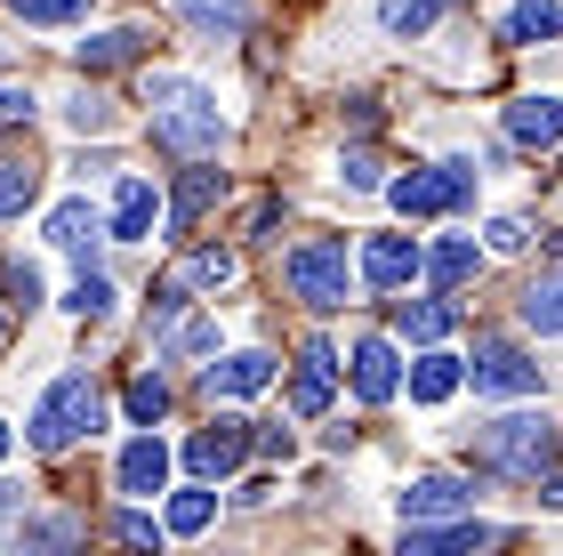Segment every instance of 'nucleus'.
I'll return each mask as SVG.
<instances>
[{
	"instance_id": "f257e3e1",
	"label": "nucleus",
	"mask_w": 563,
	"mask_h": 556,
	"mask_svg": "<svg viewBox=\"0 0 563 556\" xmlns=\"http://www.w3.org/2000/svg\"><path fill=\"white\" fill-rule=\"evenodd\" d=\"M145 106H153V145H169V154H186V162H218L225 113H218V97L201 81H186V73H153Z\"/></svg>"
},
{
	"instance_id": "f03ea898",
	"label": "nucleus",
	"mask_w": 563,
	"mask_h": 556,
	"mask_svg": "<svg viewBox=\"0 0 563 556\" xmlns=\"http://www.w3.org/2000/svg\"><path fill=\"white\" fill-rule=\"evenodd\" d=\"M475 451H483V468L540 484V476L555 468V419L548 412H499V419L475 427Z\"/></svg>"
},
{
	"instance_id": "7ed1b4c3",
	"label": "nucleus",
	"mask_w": 563,
	"mask_h": 556,
	"mask_svg": "<svg viewBox=\"0 0 563 556\" xmlns=\"http://www.w3.org/2000/svg\"><path fill=\"white\" fill-rule=\"evenodd\" d=\"M97 427H106V395H97V379L89 371H65L57 388L33 403L24 436H33V451H73L81 436H97Z\"/></svg>"
},
{
	"instance_id": "20e7f679",
	"label": "nucleus",
	"mask_w": 563,
	"mask_h": 556,
	"mask_svg": "<svg viewBox=\"0 0 563 556\" xmlns=\"http://www.w3.org/2000/svg\"><path fill=\"white\" fill-rule=\"evenodd\" d=\"M475 178H483L475 162H434V170H411V178H395L387 201H395L402 218H443V210H467Z\"/></svg>"
},
{
	"instance_id": "39448f33",
	"label": "nucleus",
	"mask_w": 563,
	"mask_h": 556,
	"mask_svg": "<svg viewBox=\"0 0 563 556\" xmlns=\"http://www.w3.org/2000/svg\"><path fill=\"white\" fill-rule=\"evenodd\" d=\"M282 274H290V291L314 315H339L346 307V242H298L290 259H282Z\"/></svg>"
},
{
	"instance_id": "423d86ee",
	"label": "nucleus",
	"mask_w": 563,
	"mask_h": 556,
	"mask_svg": "<svg viewBox=\"0 0 563 556\" xmlns=\"http://www.w3.org/2000/svg\"><path fill=\"white\" fill-rule=\"evenodd\" d=\"M459 379H475V395H540V363L516 339H475V363H459Z\"/></svg>"
},
{
	"instance_id": "0eeeda50",
	"label": "nucleus",
	"mask_w": 563,
	"mask_h": 556,
	"mask_svg": "<svg viewBox=\"0 0 563 556\" xmlns=\"http://www.w3.org/2000/svg\"><path fill=\"white\" fill-rule=\"evenodd\" d=\"M218 201H225V170H218V162H194L186 178L169 186V210H162V218H169V242H186L194 226L218 210Z\"/></svg>"
},
{
	"instance_id": "6e6552de",
	"label": "nucleus",
	"mask_w": 563,
	"mask_h": 556,
	"mask_svg": "<svg viewBox=\"0 0 563 556\" xmlns=\"http://www.w3.org/2000/svg\"><path fill=\"white\" fill-rule=\"evenodd\" d=\"M250 460V419H210L201 436L186 444V468L201 476V484H218V476H234Z\"/></svg>"
},
{
	"instance_id": "1a4fd4ad",
	"label": "nucleus",
	"mask_w": 563,
	"mask_h": 556,
	"mask_svg": "<svg viewBox=\"0 0 563 556\" xmlns=\"http://www.w3.org/2000/svg\"><path fill=\"white\" fill-rule=\"evenodd\" d=\"M395 509H402V524H459V516L475 509V492L459 484V476H419V484L402 492Z\"/></svg>"
},
{
	"instance_id": "9d476101",
	"label": "nucleus",
	"mask_w": 563,
	"mask_h": 556,
	"mask_svg": "<svg viewBox=\"0 0 563 556\" xmlns=\"http://www.w3.org/2000/svg\"><path fill=\"white\" fill-rule=\"evenodd\" d=\"M419 266H427V250H419L411 235H371V242H363V283H371V291L419 283Z\"/></svg>"
},
{
	"instance_id": "9b49d317",
	"label": "nucleus",
	"mask_w": 563,
	"mask_h": 556,
	"mask_svg": "<svg viewBox=\"0 0 563 556\" xmlns=\"http://www.w3.org/2000/svg\"><path fill=\"white\" fill-rule=\"evenodd\" d=\"M492 541L499 533H492V524H475V516H459V524H402V548L395 556H475Z\"/></svg>"
},
{
	"instance_id": "f8f14e48",
	"label": "nucleus",
	"mask_w": 563,
	"mask_h": 556,
	"mask_svg": "<svg viewBox=\"0 0 563 556\" xmlns=\"http://www.w3.org/2000/svg\"><path fill=\"white\" fill-rule=\"evenodd\" d=\"M153 218H162V194H153L137 170L113 186V210H106V242H153Z\"/></svg>"
},
{
	"instance_id": "ddd939ff",
	"label": "nucleus",
	"mask_w": 563,
	"mask_h": 556,
	"mask_svg": "<svg viewBox=\"0 0 563 556\" xmlns=\"http://www.w3.org/2000/svg\"><path fill=\"white\" fill-rule=\"evenodd\" d=\"M113 484H121V492H137V500H153V492L169 484V444L153 436V427L121 444V460H113Z\"/></svg>"
},
{
	"instance_id": "4468645a",
	"label": "nucleus",
	"mask_w": 563,
	"mask_h": 556,
	"mask_svg": "<svg viewBox=\"0 0 563 556\" xmlns=\"http://www.w3.org/2000/svg\"><path fill=\"white\" fill-rule=\"evenodd\" d=\"M330 379H339V356H330L322 339L298 347V379H290V412L298 419H322L330 412Z\"/></svg>"
},
{
	"instance_id": "2eb2a0df",
	"label": "nucleus",
	"mask_w": 563,
	"mask_h": 556,
	"mask_svg": "<svg viewBox=\"0 0 563 556\" xmlns=\"http://www.w3.org/2000/svg\"><path fill=\"white\" fill-rule=\"evenodd\" d=\"M354 395L363 403H395L402 395V363H395V339H354Z\"/></svg>"
},
{
	"instance_id": "dca6fc26",
	"label": "nucleus",
	"mask_w": 563,
	"mask_h": 556,
	"mask_svg": "<svg viewBox=\"0 0 563 556\" xmlns=\"http://www.w3.org/2000/svg\"><path fill=\"white\" fill-rule=\"evenodd\" d=\"M81 516H24L16 524V541L0 548V556H81Z\"/></svg>"
},
{
	"instance_id": "f3484780",
	"label": "nucleus",
	"mask_w": 563,
	"mask_h": 556,
	"mask_svg": "<svg viewBox=\"0 0 563 556\" xmlns=\"http://www.w3.org/2000/svg\"><path fill=\"white\" fill-rule=\"evenodd\" d=\"M507 138L516 145H563V97H516V106H507Z\"/></svg>"
},
{
	"instance_id": "a211bd4d",
	"label": "nucleus",
	"mask_w": 563,
	"mask_h": 556,
	"mask_svg": "<svg viewBox=\"0 0 563 556\" xmlns=\"http://www.w3.org/2000/svg\"><path fill=\"white\" fill-rule=\"evenodd\" d=\"M97 235H106V218H97L81 194L48 210V242H57V250H73V259H81V274H89V250H97Z\"/></svg>"
},
{
	"instance_id": "6ab92c4d",
	"label": "nucleus",
	"mask_w": 563,
	"mask_h": 556,
	"mask_svg": "<svg viewBox=\"0 0 563 556\" xmlns=\"http://www.w3.org/2000/svg\"><path fill=\"white\" fill-rule=\"evenodd\" d=\"M201 388H210V395H258V388H274V356L242 347V356H225V363L201 371Z\"/></svg>"
},
{
	"instance_id": "aec40b11",
	"label": "nucleus",
	"mask_w": 563,
	"mask_h": 556,
	"mask_svg": "<svg viewBox=\"0 0 563 556\" xmlns=\"http://www.w3.org/2000/svg\"><path fill=\"white\" fill-rule=\"evenodd\" d=\"M499 41H507V48L563 41V0H523V9H507V17H499Z\"/></svg>"
},
{
	"instance_id": "412c9836",
	"label": "nucleus",
	"mask_w": 563,
	"mask_h": 556,
	"mask_svg": "<svg viewBox=\"0 0 563 556\" xmlns=\"http://www.w3.org/2000/svg\"><path fill=\"white\" fill-rule=\"evenodd\" d=\"M451 323H459V307H451V298H395V331L411 339V347L451 339Z\"/></svg>"
},
{
	"instance_id": "4be33fe9",
	"label": "nucleus",
	"mask_w": 563,
	"mask_h": 556,
	"mask_svg": "<svg viewBox=\"0 0 563 556\" xmlns=\"http://www.w3.org/2000/svg\"><path fill=\"white\" fill-rule=\"evenodd\" d=\"M523 331H540V339L563 331V259H555L548 274H531V283H523Z\"/></svg>"
},
{
	"instance_id": "5701e85b",
	"label": "nucleus",
	"mask_w": 563,
	"mask_h": 556,
	"mask_svg": "<svg viewBox=\"0 0 563 556\" xmlns=\"http://www.w3.org/2000/svg\"><path fill=\"white\" fill-rule=\"evenodd\" d=\"M475 266H483V250H475L467 235H443V242L427 250V266H419V274H427L434 291H459V283H475Z\"/></svg>"
},
{
	"instance_id": "b1692460",
	"label": "nucleus",
	"mask_w": 563,
	"mask_h": 556,
	"mask_svg": "<svg viewBox=\"0 0 563 556\" xmlns=\"http://www.w3.org/2000/svg\"><path fill=\"white\" fill-rule=\"evenodd\" d=\"M73 57H81V73H113V65H137V57H145V33H137V24H121V33H97V41H81Z\"/></svg>"
},
{
	"instance_id": "393cba45",
	"label": "nucleus",
	"mask_w": 563,
	"mask_h": 556,
	"mask_svg": "<svg viewBox=\"0 0 563 556\" xmlns=\"http://www.w3.org/2000/svg\"><path fill=\"white\" fill-rule=\"evenodd\" d=\"M242 274V259L234 250H218V242H201V250H186V266H177V283L186 291H225Z\"/></svg>"
},
{
	"instance_id": "a878e982",
	"label": "nucleus",
	"mask_w": 563,
	"mask_h": 556,
	"mask_svg": "<svg viewBox=\"0 0 563 556\" xmlns=\"http://www.w3.org/2000/svg\"><path fill=\"white\" fill-rule=\"evenodd\" d=\"M451 395H459V356L427 347V356L411 363V403H451Z\"/></svg>"
},
{
	"instance_id": "bb28decb",
	"label": "nucleus",
	"mask_w": 563,
	"mask_h": 556,
	"mask_svg": "<svg viewBox=\"0 0 563 556\" xmlns=\"http://www.w3.org/2000/svg\"><path fill=\"white\" fill-rule=\"evenodd\" d=\"M186 356H218V323L210 315H177L162 331V363H186Z\"/></svg>"
},
{
	"instance_id": "cd10ccee",
	"label": "nucleus",
	"mask_w": 563,
	"mask_h": 556,
	"mask_svg": "<svg viewBox=\"0 0 563 556\" xmlns=\"http://www.w3.org/2000/svg\"><path fill=\"white\" fill-rule=\"evenodd\" d=\"M210 516H218V500H210V484H194V492H169V509H162V533H177V541H194V533H210Z\"/></svg>"
},
{
	"instance_id": "c85d7f7f",
	"label": "nucleus",
	"mask_w": 563,
	"mask_h": 556,
	"mask_svg": "<svg viewBox=\"0 0 563 556\" xmlns=\"http://www.w3.org/2000/svg\"><path fill=\"white\" fill-rule=\"evenodd\" d=\"M434 17H443V0H378V24H387L395 41H419Z\"/></svg>"
},
{
	"instance_id": "c756f323",
	"label": "nucleus",
	"mask_w": 563,
	"mask_h": 556,
	"mask_svg": "<svg viewBox=\"0 0 563 556\" xmlns=\"http://www.w3.org/2000/svg\"><path fill=\"white\" fill-rule=\"evenodd\" d=\"M33 201H41V170L33 162H0V218L33 210Z\"/></svg>"
},
{
	"instance_id": "7c9ffc66",
	"label": "nucleus",
	"mask_w": 563,
	"mask_h": 556,
	"mask_svg": "<svg viewBox=\"0 0 563 556\" xmlns=\"http://www.w3.org/2000/svg\"><path fill=\"white\" fill-rule=\"evenodd\" d=\"M0 291H9L0 307H24V315H33V307H41V266H33V259H0Z\"/></svg>"
},
{
	"instance_id": "2f4dec72",
	"label": "nucleus",
	"mask_w": 563,
	"mask_h": 556,
	"mask_svg": "<svg viewBox=\"0 0 563 556\" xmlns=\"http://www.w3.org/2000/svg\"><path fill=\"white\" fill-rule=\"evenodd\" d=\"M186 24H201V33H242L250 0H186Z\"/></svg>"
},
{
	"instance_id": "473e14b6",
	"label": "nucleus",
	"mask_w": 563,
	"mask_h": 556,
	"mask_svg": "<svg viewBox=\"0 0 563 556\" xmlns=\"http://www.w3.org/2000/svg\"><path fill=\"white\" fill-rule=\"evenodd\" d=\"M121 403H130V419H137V427H153V419L169 412V379H162V371H145V379H130V395H121Z\"/></svg>"
},
{
	"instance_id": "72a5a7b5",
	"label": "nucleus",
	"mask_w": 563,
	"mask_h": 556,
	"mask_svg": "<svg viewBox=\"0 0 563 556\" xmlns=\"http://www.w3.org/2000/svg\"><path fill=\"white\" fill-rule=\"evenodd\" d=\"M16 17H24V24H41V33H65V24H81V17H89V0H16Z\"/></svg>"
},
{
	"instance_id": "f704fd0d",
	"label": "nucleus",
	"mask_w": 563,
	"mask_h": 556,
	"mask_svg": "<svg viewBox=\"0 0 563 556\" xmlns=\"http://www.w3.org/2000/svg\"><path fill=\"white\" fill-rule=\"evenodd\" d=\"M106 307H113V283H106V274H97V266H89V274H81V283H73V291H65V315H81V323H97V315H106Z\"/></svg>"
},
{
	"instance_id": "c9c22d12",
	"label": "nucleus",
	"mask_w": 563,
	"mask_h": 556,
	"mask_svg": "<svg viewBox=\"0 0 563 556\" xmlns=\"http://www.w3.org/2000/svg\"><path fill=\"white\" fill-rule=\"evenodd\" d=\"M113 541L137 548V556H162V524H153L145 509H121V516H113Z\"/></svg>"
},
{
	"instance_id": "e433bc0d",
	"label": "nucleus",
	"mask_w": 563,
	"mask_h": 556,
	"mask_svg": "<svg viewBox=\"0 0 563 556\" xmlns=\"http://www.w3.org/2000/svg\"><path fill=\"white\" fill-rule=\"evenodd\" d=\"M65 121H73V130H81V138H97V130H113V106H106V97H97V89H81V97H73V106H65Z\"/></svg>"
},
{
	"instance_id": "4c0bfd02",
	"label": "nucleus",
	"mask_w": 563,
	"mask_h": 556,
	"mask_svg": "<svg viewBox=\"0 0 563 556\" xmlns=\"http://www.w3.org/2000/svg\"><path fill=\"white\" fill-rule=\"evenodd\" d=\"M16 121H33V89L0 81V130H16Z\"/></svg>"
},
{
	"instance_id": "58836bf2",
	"label": "nucleus",
	"mask_w": 563,
	"mask_h": 556,
	"mask_svg": "<svg viewBox=\"0 0 563 556\" xmlns=\"http://www.w3.org/2000/svg\"><path fill=\"white\" fill-rule=\"evenodd\" d=\"M339 178H346L354 194H371V186H378V154H346V162H339Z\"/></svg>"
},
{
	"instance_id": "ea45409f",
	"label": "nucleus",
	"mask_w": 563,
	"mask_h": 556,
	"mask_svg": "<svg viewBox=\"0 0 563 556\" xmlns=\"http://www.w3.org/2000/svg\"><path fill=\"white\" fill-rule=\"evenodd\" d=\"M523 242H531L523 218H492V250H523Z\"/></svg>"
},
{
	"instance_id": "a19ab883",
	"label": "nucleus",
	"mask_w": 563,
	"mask_h": 556,
	"mask_svg": "<svg viewBox=\"0 0 563 556\" xmlns=\"http://www.w3.org/2000/svg\"><path fill=\"white\" fill-rule=\"evenodd\" d=\"M540 500H548V509H563V476H540Z\"/></svg>"
},
{
	"instance_id": "79ce46f5",
	"label": "nucleus",
	"mask_w": 563,
	"mask_h": 556,
	"mask_svg": "<svg viewBox=\"0 0 563 556\" xmlns=\"http://www.w3.org/2000/svg\"><path fill=\"white\" fill-rule=\"evenodd\" d=\"M0 460H9V419H0Z\"/></svg>"
},
{
	"instance_id": "37998d69",
	"label": "nucleus",
	"mask_w": 563,
	"mask_h": 556,
	"mask_svg": "<svg viewBox=\"0 0 563 556\" xmlns=\"http://www.w3.org/2000/svg\"><path fill=\"white\" fill-rule=\"evenodd\" d=\"M0 347H9V315H0Z\"/></svg>"
},
{
	"instance_id": "c03bdc74",
	"label": "nucleus",
	"mask_w": 563,
	"mask_h": 556,
	"mask_svg": "<svg viewBox=\"0 0 563 556\" xmlns=\"http://www.w3.org/2000/svg\"><path fill=\"white\" fill-rule=\"evenodd\" d=\"M555 259H563V235H555Z\"/></svg>"
}]
</instances>
